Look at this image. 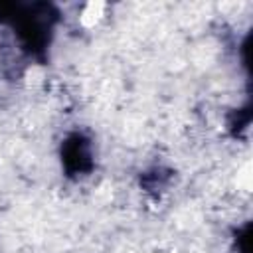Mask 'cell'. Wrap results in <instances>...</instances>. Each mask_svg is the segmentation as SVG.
Instances as JSON below:
<instances>
[{"mask_svg":"<svg viewBox=\"0 0 253 253\" xmlns=\"http://www.w3.org/2000/svg\"><path fill=\"white\" fill-rule=\"evenodd\" d=\"M109 4L107 2H87L79 8L77 22L83 30H97L109 18Z\"/></svg>","mask_w":253,"mask_h":253,"instance_id":"obj_1","label":"cell"}]
</instances>
